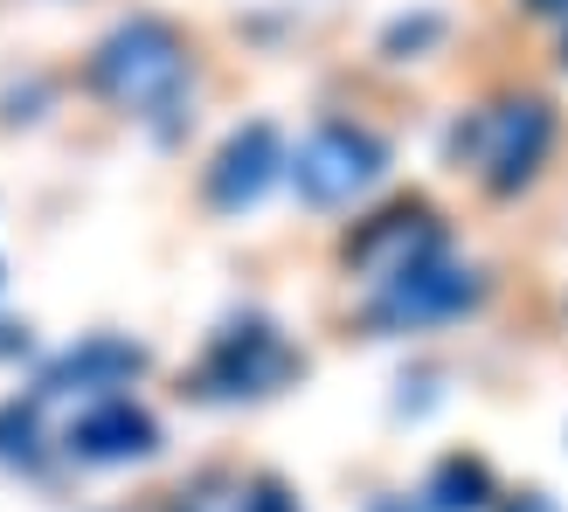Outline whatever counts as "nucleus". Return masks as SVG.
<instances>
[{"mask_svg": "<svg viewBox=\"0 0 568 512\" xmlns=\"http://www.w3.org/2000/svg\"><path fill=\"white\" fill-rule=\"evenodd\" d=\"M91 83H98L104 104L132 111V119H166V111L181 104V91H187V42H181V28L160 21V14L119 21L98 42V55H91Z\"/></svg>", "mask_w": 568, "mask_h": 512, "instance_id": "nucleus-1", "label": "nucleus"}, {"mask_svg": "<svg viewBox=\"0 0 568 512\" xmlns=\"http://www.w3.org/2000/svg\"><path fill=\"white\" fill-rule=\"evenodd\" d=\"M555 146V111L541 98H499L486 111H471V119L450 132V160H458V174H478L493 194H514L541 174V160Z\"/></svg>", "mask_w": 568, "mask_h": 512, "instance_id": "nucleus-2", "label": "nucleus"}, {"mask_svg": "<svg viewBox=\"0 0 568 512\" xmlns=\"http://www.w3.org/2000/svg\"><path fill=\"white\" fill-rule=\"evenodd\" d=\"M382 166H388V146L375 132L354 125V119H326V125H312L298 139L292 187H298V202H312V208H347L354 194H367L382 181Z\"/></svg>", "mask_w": 568, "mask_h": 512, "instance_id": "nucleus-3", "label": "nucleus"}, {"mask_svg": "<svg viewBox=\"0 0 568 512\" xmlns=\"http://www.w3.org/2000/svg\"><path fill=\"white\" fill-rule=\"evenodd\" d=\"M478 270L450 264V256H430V264H416L403 277L375 284V305H367V326L375 332H423V326H444V319H465L478 305Z\"/></svg>", "mask_w": 568, "mask_h": 512, "instance_id": "nucleus-4", "label": "nucleus"}, {"mask_svg": "<svg viewBox=\"0 0 568 512\" xmlns=\"http://www.w3.org/2000/svg\"><path fill=\"white\" fill-rule=\"evenodd\" d=\"M444 222L430 202H395L382 215H367L361 229L347 236V249H339V264H347L361 284H388V277H403L416 264H430V256H444Z\"/></svg>", "mask_w": 568, "mask_h": 512, "instance_id": "nucleus-5", "label": "nucleus"}, {"mask_svg": "<svg viewBox=\"0 0 568 512\" xmlns=\"http://www.w3.org/2000/svg\"><path fill=\"white\" fill-rule=\"evenodd\" d=\"M292 367H298V354L277 339L271 319H236L209 339L194 381H202V395H271L277 381H292Z\"/></svg>", "mask_w": 568, "mask_h": 512, "instance_id": "nucleus-6", "label": "nucleus"}, {"mask_svg": "<svg viewBox=\"0 0 568 512\" xmlns=\"http://www.w3.org/2000/svg\"><path fill=\"white\" fill-rule=\"evenodd\" d=\"M277 166H284V139L277 125H236L230 139H222V153L209 166V202L222 215H243V208H257L264 202V187L277 181Z\"/></svg>", "mask_w": 568, "mask_h": 512, "instance_id": "nucleus-7", "label": "nucleus"}, {"mask_svg": "<svg viewBox=\"0 0 568 512\" xmlns=\"http://www.w3.org/2000/svg\"><path fill=\"white\" fill-rule=\"evenodd\" d=\"M63 443L83 464H132V458H153L160 450V422L139 409L132 395H98V402L70 422Z\"/></svg>", "mask_w": 568, "mask_h": 512, "instance_id": "nucleus-8", "label": "nucleus"}, {"mask_svg": "<svg viewBox=\"0 0 568 512\" xmlns=\"http://www.w3.org/2000/svg\"><path fill=\"white\" fill-rule=\"evenodd\" d=\"M139 367H146V354L132 347V339H111V332H98V339H83V347H70L63 360L42 375V395H119V388H132L139 381Z\"/></svg>", "mask_w": 568, "mask_h": 512, "instance_id": "nucleus-9", "label": "nucleus"}, {"mask_svg": "<svg viewBox=\"0 0 568 512\" xmlns=\"http://www.w3.org/2000/svg\"><path fill=\"white\" fill-rule=\"evenodd\" d=\"M430 499H437V512H486L493 505V464L471 458V450H450L430 471Z\"/></svg>", "mask_w": 568, "mask_h": 512, "instance_id": "nucleus-10", "label": "nucleus"}, {"mask_svg": "<svg viewBox=\"0 0 568 512\" xmlns=\"http://www.w3.org/2000/svg\"><path fill=\"white\" fill-rule=\"evenodd\" d=\"M181 512H298V499L277 478H257V485H222V478H209Z\"/></svg>", "mask_w": 568, "mask_h": 512, "instance_id": "nucleus-11", "label": "nucleus"}, {"mask_svg": "<svg viewBox=\"0 0 568 512\" xmlns=\"http://www.w3.org/2000/svg\"><path fill=\"white\" fill-rule=\"evenodd\" d=\"M42 443V422H36V402H0V458L8 464H28Z\"/></svg>", "mask_w": 568, "mask_h": 512, "instance_id": "nucleus-12", "label": "nucleus"}, {"mask_svg": "<svg viewBox=\"0 0 568 512\" xmlns=\"http://www.w3.org/2000/svg\"><path fill=\"white\" fill-rule=\"evenodd\" d=\"M534 14H568V0H527Z\"/></svg>", "mask_w": 568, "mask_h": 512, "instance_id": "nucleus-13", "label": "nucleus"}, {"mask_svg": "<svg viewBox=\"0 0 568 512\" xmlns=\"http://www.w3.org/2000/svg\"><path fill=\"white\" fill-rule=\"evenodd\" d=\"M375 512H416V505H409V499H382Z\"/></svg>", "mask_w": 568, "mask_h": 512, "instance_id": "nucleus-14", "label": "nucleus"}, {"mask_svg": "<svg viewBox=\"0 0 568 512\" xmlns=\"http://www.w3.org/2000/svg\"><path fill=\"white\" fill-rule=\"evenodd\" d=\"M520 512H548V505H541V499H527V505H520Z\"/></svg>", "mask_w": 568, "mask_h": 512, "instance_id": "nucleus-15", "label": "nucleus"}, {"mask_svg": "<svg viewBox=\"0 0 568 512\" xmlns=\"http://www.w3.org/2000/svg\"><path fill=\"white\" fill-rule=\"evenodd\" d=\"M561 63H568V42H561Z\"/></svg>", "mask_w": 568, "mask_h": 512, "instance_id": "nucleus-16", "label": "nucleus"}]
</instances>
